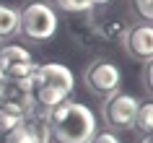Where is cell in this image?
<instances>
[{"instance_id": "obj_9", "label": "cell", "mask_w": 153, "mask_h": 143, "mask_svg": "<svg viewBox=\"0 0 153 143\" xmlns=\"http://www.w3.org/2000/svg\"><path fill=\"white\" fill-rule=\"evenodd\" d=\"M73 37H75V42L78 44H83V47H101L104 42L99 39V34H96V24H94V16L88 18H83V21H75L73 24Z\"/></svg>"}, {"instance_id": "obj_11", "label": "cell", "mask_w": 153, "mask_h": 143, "mask_svg": "<svg viewBox=\"0 0 153 143\" xmlns=\"http://www.w3.org/2000/svg\"><path fill=\"white\" fill-rule=\"evenodd\" d=\"M18 18H21V10L18 8H10V5L0 3V42L10 39L13 34H18Z\"/></svg>"}, {"instance_id": "obj_6", "label": "cell", "mask_w": 153, "mask_h": 143, "mask_svg": "<svg viewBox=\"0 0 153 143\" xmlns=\"http://www.w3.org/2000/svg\"><path fill=\"white\" fill-rule=\"evenodd\" d=\"M0 70H3V78L8 81H18L26 78L36 70V63L29 49H24L21 44H3L0 47Z\"/></svg>"}, {"instance_id": "obj_19", "label": "cell", "mask_w": 153, "mask_h": 143, "mask_svg": "<svg viewBox=\"0 0 153 143\" xmlns=\"http://www.w3.org/2000/svg\"><path fill=\"white\" fill-rule=\"evenodd\" d=\"M140 143H153V141H151V135H145V138H143Z\"/></svg>"}, {"instance_id": "obj_15", "label": "cell", "mask_w": 153, "mask_h": 143, "mask_svg": "<svg viewBox=\"0 0 153 143\" xmlns=\"http://www.w3.org/2000/svg\"><path fill=\"white\" fill-rule=\"evenodd\" d=\"M91 143H120V138H117V135L114 133H96L94 135V138H91Z\"/></svg>"}, {"instance_id": "obj_7", "label": "cell", "mask_w": 153, "mask_h": 143, "mask_svg": "<svg viewBox=\"0 0 153 143\" xmlns=\"http://www.w3.org/2000/svg\"><path fill=\"white\" fill-rule=\"evenodd\" d=\"M49 141H52V133L44 120V112H34L31 117H26L13 130H8L3 143H49Z\"/></svg>"}, {"instance_id": "obj_16", "label": "cell", "mask_w": 153, "mask_h": 143, "mask_svg": "<svg viewBox=\"0 0 153 143\" xmlns=\"http://www.w3.org/2000/svg\"><path fill=\"white\" fill-rule=\"evenodd\" d=\"M151 68H153V63L151 60H145V65H143V88L151 94V88H153V83H151Z\"/></svg>"}, {"instance_id": "obj_3", "label": "cell", "mask_w": 153, "mask_h": 143, "mask_svg": "<svg viewBox=\"0 0 153 143\" xmlns=\"http://www.w3.org/2000/svg\"><path fill=\"white\" fill-rule=\"evenodd\" d=\"M18 34L31 42H47L57 34V13L47 3H29L18 18Z\"/></svg>"}, {"instance_id": "obj_10", "label": "cell", "mask_w": 153, "mask_h": 143, "mask_svg": "<svg viewBox=\"0 0 153 143\" xmlns=\"http://www.w3.org/2000/svg\"><path fill=\"white\" fill-rule=\"evenodd\" d=\"M94 24H96L99 39L104 42V44L122 39V37H125V31H127V26H125V21H122V18H106V21H94Z\"/></svg>"}, {"instance_id": "obj_5", "label": "cell", "mask_w": 153, "mask_h": 143, "mask_svg": "<svg viewBox=\"0 0 153 143\" xmlns=\"http://www.w3.org/2000/svg\"><path fill=\"white\" fill-rule=\"evenodd\" d=\"M137 107H140V102H137L135 96L125 94V91H114L112 96H106V99H104V104H101V115H104L106 125L125 130V127H132Z\"/></svg>"}, {"instance_id": "obj_20", "label": "cell", "mask_w": 153, "mask_h": 143, "mask_svg": "<svg viewBox=\"0 0 153 143\" xmlns=\"http://www.w3.org/2000/svg\"><path fill=\"white\" fill-rule=\"evenodd\" d=\"M0 83H5V78H3V70H0Z\"/></svg>"}, {"instance_id": "obj_4", "label": "cell", "mask_w": 153, "mask_h": 143, "mask_svg": "<svg viewBox=\"0 0 153 143\" xmlns=\"http://www.w3.org/2000/svg\"><path fill=\"white\" fill-rule=\"evenodd\" d=\"M83 81L88 86L91 94L96 96H112L114 91H120L122 83V73L112 60H94V63L83 70Z\"/></svg>"}, {"instance_id": "obj_13", "label": "cell", "mask_w": 153, "mask_h": 143, "mask_svg": "<svg viewBox=\"0 0 153 143\" xmlns=\"http://www.w3.org/2000/svg\"><path fill=\"white\" fill-rule=\"evenodd\" d=\"M55 5L65 13H91V3L88 0H55Z\"/></svg>"}, {"instance_id": "obj_8", "label": "cell", "mask_w": 153, "mask_h": 143, "mask_svg": "<svg viewBox=\"0 0 153 143\" xmlns=\"http://www.w3.org/2000/svg\"><path fill=\"white\" fill-rule=\"evenodd\" d=\"M122 39H125V49L135 60H151L153 57V26L148 21H143V24L132 26L130 31H125Z\"/></svg>"}, {"instance_id": "obj_2", "label": "cell", "mask_w": 153, "mask_h": 143, "mask_svg": "<svg viewBox=\"0 0 153 143\" xmlns=\"http://www.w3.org/2000/svg\"><path fill=\"white\" fill-rule=\"evenodd\" d=\"M24 86L29 96L34 99L36 109L47 112L73 94L75 76L62 63H44V65H36V70L24 78Z\"/></svg>"}, {"instance_id": "obj_1", "label": "cell", "mask_w": 153, "mask_h": 143, "mask_svg": "<svg viewBox=\"0 0 153 143\" xmlns=\"http://www.w3.org/2000/svg\"><path fill=\"white\" fill-rule=\"evenodd\" d=\"M52 141L57 143H91L96 130V115L83 102H60L57 107L44 112Z\"/></svg>"}, {"instance_id": "obj_18", "label": "cell", "mask_w": 153, "mask_h": 143, "mask_svg": "<svg viewBox=\"0 0 153 143\" xmlns=\"http://www.w3.org/2000/svg\"><path fill=\"white\" fill-rule=\"evenodd\" d=\"M3 99H5V83H0V104H3Z\"/></svg>"}, {"instance_id": "obj_17", "label": "cell", "mask_w": 153, "mask_h": 143, "mask_svg": "<svg viewBox=\"0 0 153 143\" xmlns=\"http://www.w3.org/2000/svg\"><path fill=\"white\" fill-rule=\"evenodd\" d=\"M91 8H96V5H106V3H112V0H88Z\"/></svg>"}, {"instance_id": "obj_14", "label": "cell", "mask_w": 153, "mask_h": 143, "mask_svg": "<svg viewBox=\"0 0 153 143\" xmlns=\"http://www.w3.org/2000/svg\"><path fill=\"white\" fill-rule=\"evenodd\" d=\"M132 8H135V13L140 18H145V21L151 24V18H153V0H132Z\"/></svg>"}, {"instance_id": "obj_12", "label": "cell", "mask_w": 153, "mask_h": 143, "mask_svg": "<svg viewBox=\"0 0 153 143\" xmlns=\"http://www.w3.org/2000/svg\"><path fill=\"white\" fill-rule=\"evenodd\" d=\"M132 127H135V130H140L143 135H151V130H153V104H151V102H145V104H140V107H137Z\"/></svg>"}]
</instances>
